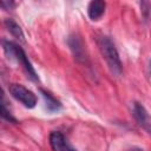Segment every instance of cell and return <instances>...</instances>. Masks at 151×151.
<instances>
[{
	"mask_svg": "<svg viewBox=\"0 0 151 151\" xmlns=\"http://www.w3.org/2000/svg\"><path fill=\"white\" fill-rule=\"evenodd\" d=\"M97 44L111 73L114 76H120L123 73V64H122V60H120V57H119V53L117 51L114 42L111 40L110 37L100 35L97 39Z\"/></svg>",
	"mask_w": 151,
	"mask_h": 151,
	"instance_id": "6da1fadb",
	"label": "cell"
},
{
	"mask_svg": "<svg viewBox=\"0 0 151 151\" xmlns=\"http://www.w3.org/2000/svg\"><path fill=\"white\" fill-rule=\"evenodd\" d=\"M2 48H4L5 54L8 58L15 60L18 64L21 65V67L24 68V71L26 72V74H27L28 78H31L33 81H39V77H38L34 67L32 66L31 61L28 60V57L26 55L25 51L19 45H17L13 41L4 40L2 41Z\"/></svg>",
	"mask_w": 151,
	"mask_h": 151,
	"instance_id": "7a4b0ae2",
	"label": "cell"
},
{
	"mask_svg": "<svg viewBox=\"0 0 151 151\" xmlns=\"http://www.w3.org/2000/svg\"><path fill=\"white\" fill-rule=\"evenodd\" d=\"M8 91H9L11 96L14 99H17L18 101H20L27 109H33L37 105V101H38L37 96L34 94V92H32L31 90H28L24 85H20V84H11L9 87H8Z\"/></svg>",
	"mask_w": 151,
	"mask_h": 151,
	"instance_id": "3957f363",
	"label": "cell"
},
{
	"mask_svg": "<svg viewBox=\"0 0 151 151\" xmlns=\"http://www.w3.org/2000/svg\"><path fill=\"white\" fill-rule=\"evenodd\" d=\"M132 114L136 119V122L151 134V114L145 109V106L138 101H134L132 104Z\"/></svg>",
	"mask_w": 151,
	"mask_h": 151,
	"instance_id": "277c9868",
	"label": "cell"
},
{
	"mask_svg": "<svg viewBox=\"0 0 151 151\" xmlns=\"http://www.w3.org/2000/svg\"><path fill=\"white\" fill-rule=\"evenodd\" d=\"M67 45L70 50L72 51L74 58L79 63H87V55H86V50L84 46V42L78 34H71L67 38Z\"/></svg>",
	"mask_w": 151,
	"mask_h": 151,
	"instance_id": "5b68a950",
	"label": "cell"
},
{
	"mask_svg": "<svg viewBox=\"0 0 151 151\" xmlns=\"http://www.w3.org/2000/svg\"><path fill=\"white\" fill-rule=\"evenodd\" d=\"M48 140L53 151H77L60 131H52Z\"/></svg>",
	"mask_w": 151,
	"mask_h": 151,
	"instance_id": "8992f818",
	"label": "cell"
},
{
	"mask_svg": "<svg viewBox=\"0 0 151 151\" xmlns=\"http://www.w3.org/2000/svg\"><path fill=\"white\" fill-rule=\"evenodd\" d=\"M106 9V2L103 0H92L87 6V15L92 21L99 20Z\"/></svg>",
	"mask_w": 151,
	"mask_h": 151,
	"instance_id": "52a82bcc",
	"label": "cell"
},
{
	"mask_svg": "<svg viewBox=\"0 0 151 151\" xmlns=\"http://www.w3.org/2000/svg\"><path fill=\"white\" fill-rule=\"evenodd\" d=\"M40 92H41V96L45 101V107L48 112H51V113L58 112L61 109V103L53 94H51L48 91H45V90H40Z\"/></svg>",
	"mask_w": 151,
	"mask_h": 151,
	"instance_id": "ba28073f",
	"label": "cell"
},
{
	"mask_svg": "<svg viewBox=\"0 0 151 151\" xmlns=\"http://www.w3.org/2000/svg\"><path fill=\"white\" fill-rule=\"evenodd\" d=\"M4 24H5L6 28H7V31H8L13 37H15V38L19 39L20 41H25V35H24V32H22L21 27H20L13 19H6Z\"/></svg>",
	"mask_w": 151,
	"mask_h": 151,
	"instance_id": "9c48e42d",
	"label": "cell"
},
{
	"mask_svg": "<svg viewBox=\"0 0 151 151\" xmlns=\"http://www.w3.org/2000/svg\"><path fill=\"white\" fill-rule=\"evenodd\" d=\"M1 117L4 119H6L7 122H11V123H17V119L13 117V114L11 113L9 109H7L6 106V100H5V96L2 93V100H1Z\"/></svg>",
	"mask_w": 151,
	"mask_h": 151,
	"instance_id": "30bf717a",
	"label": "cell"
},
{
	"mask_svg": "<svg viewBox=\"0 0 151 151\" xmlns=\"http://www.w3.org/2000/svg\"><path fill=\"white\" fill-rule=\"evenodd\" d=\"M0 5H1V7L5 8V9H12V8L15 6V4H14L13 1H1Z\"/></svg>",
	"mask_w": 151,
	"mask_h": 151,
	"instance_id": "8fae6325",
	"label": "cell"
},
{
	"mask_svg": "<svg viewBox=\"0 0 151 151\" xmlns=\"http://www.w3.org/2000/svg\"><path fill=\"white\" fill-rule=\"evenodd\" d=\"M149 74L151 77V58H150V61H149Z\"/></svg>",
	"mask_w": 151,
	"mask_h": 151,
	"instance_id": "7c38bea8",
	"label": "cell"
}]
</instances>
